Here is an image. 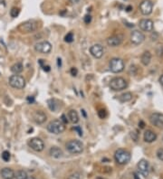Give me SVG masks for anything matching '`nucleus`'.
Here are the masks:
<instances>
[{
  "label": "nucleus",
  "instance_id": "aec40b11",
  "mask_svg": "<svg viewBox=\"0 0 163 179\" xmlns=\"http://www.w3.org/2000/svg\"><path fill=\"white\" fill-rule=\"evenodd\" d=\"M49 154L52 158H61L63 155L62 149L57 147V146H53L50 148L49 150Z\"/></svg>",
  "mask_w": 163,
  "mask_h": 179
},
{
  "label": "nucleus",
  "instance_id": "f257e3e1",
  "mask_svg": "<svg viewBox=\"0 0 163 179\" xmlns=\"http://www.w3.org/2000/svg\"><path fill=\"white\" fill-rule=\"evenodd\" d=\"M38 28V23L36 20H28L20 24L17 27V30L21 34H30L36 32Z\"/></svg>",
  "mask_w": 163,
  "mask_h": 179
},
{
  "label": "nucleus",
  "instance_id": "5701e85b",
  "mask_svg": "<svg viewBox=\"0 0 163 179\" xmlns=\"http://www.w3.org/2000/svg\"><path fill=\"white\" fill-rule=\"evenodd\" d=\"M24 71V66L21 63H16L11 66V72L14 74H19Z\"/></svg>",
  "mask_w": 163,
  "mask_h": 179
},
{
  "label": "nucleus",
  "instance_id": "a19ab883",
  "mask_svg": "<svg viewBox=\"0 0 163 179\" xmlns=\"http://www.w3.org/2000/svg\"><path fill=\"white\" fill-rule=\"evenodd\" d=\"M159 82H160V84L161 85H163V74L159 77Z\"/></svg>",
  "mask_w": 163,
  "mask_h": 179
},
{
  "label": "nucleus",
  "instance_id": "37998d69",
  "mask_svg": "<svg viewBox=\"0 0 163 179\" xmlns=\"http://www.w3.org/2000/svg\"><path fill=\"white\" fill-rule=\"evenodd\" d=\"M70 1L73 3V4H77L79 2V0H70Z\"/></svg>",
  "mask_w": 163,
  "mask_h": 179
},
{
  "label": "nucleus",
  "instance_id": "79ce46f5",
  "mask_svg": "<svg viewBox=\"0 0 163 179\" xmlns=\"http://www.w3.org/2000/svg\"><path fill=\"white\" fill-rule=\"evenodd\" d=\"M133 175H134V179H141V178L139 177V175H138V174H137V173H134V174H133Z\"/></svg>",
  "mask_w": 163,
  "mask_h": 179
},
{
  "label": "nucleus",
  "instance_id": "a18cd8bd",
  "mask_svg": "<svg viewBox=\"0 0 163 179\" xmlns=\"http://www.w3.org/2000/svg\"><path fill=\"white\" fill-rule=\"evenodd\" d=\"M27 179H36V178L35 177H28Z\"/></svg>",
  "mask_w": 163,
  "mask_h": 179
},
{
  "label": "nucleus",
  "instance_id": "c756f323",
  "mask_svg": "<svg viewBox=\"0 0 163 179\" xmlns=\"http://www.w3.org/2000/svg\"><path fill=\"white\" fill-rule=\"evenodd\" d=\"M98 116H99L101 118H105L107 117V112L105 109H99L98 111Z\"/></svg>",
  "mask_w": 163,
  "mask_h": 179
},
{
  "label": "nucleus",
  "instance_id": "6e6552de",
  "mask_svg": "<svg viewBox=\"0 0 163 179\" xmlns=\"http://www.w3.org/2000/svg\"><path fill=\"white\" fill-rule=\"evenodd\" d=\"M28 146L36 152H41L45 148L44 141L39 138H33L28 140Z\"/></svg>",
  "mask_w": 163,
  "mask_h": 179
},
{
  "label": "nucleus",
  "instance_id": "9b49d317",
  "mask_svg": "<svg viewBox=\"0 0 163 179\" xmlns=\"http://www.w3.org/2000/svg\"><path fill=\"white\" fill-rule=\"evenodd\" d=\"M153 4L150 0H143L140 5V11L144 16H149L152 13Z\"/></svg>",
  "mask_w": 163,
  "mask_h": 179
},
{
  "label": "nucleus",
  "instance_id": "cd10ccee",
  "mask_svg": "<svg viewBox=\"0 0 163 179\" xmlns=\"http://www.w3.org/2000/svg\"><path fill=\"white\" fill-rule=\"evenodd\" d=\"M64 41L66 43H72L74 41V34L73 33H68L64 37Z\"/></svg>",
  "mask_w": 163,
  "mask_h": 179
},
{
  "label": "nucleus",
  "instance_id": "ddd939ff",
  "mask_svg": "<svg viewBox=\"0 0 163 179\" xmlns=\"http://www.w3.org/2000/svg\"><path fill=\"white\" fill-rule=\"evenodd\" d=\"M90 53L94 58L100 59L104 54V48L103 47V45H101L99 44H93L92 46H91Z\"/></svg>",
  "mask_w": 163,
  "mask_h": 179
},
{
  "label": "nucleus",
  "instance_id": "f3484780",
  "mask_svg": "<svg viewBox=\"0 0 163 179\" xmlns=\"http://www.w3.org/2000/svg\"><path fill=\"white\" fill-rule=\"evenodd\" d=\"M107 44L111 47H117L121 44L122 43V38L119 36H111L107 39Z\"/></svg>",
  "mask_w": 163,
  "mask_h": 179
},
{
  "label": "nucleus",
  "instance_id": "f03ea898",
  "mask_svg": "<svg viewBox=\"0 0 163 179\" xmlns=\"http://www.w3.org/2000/svg\"><path fill=\"white\" fill-rule=\"evenodd\" d=\"M46 129L50 133L58 135V134H62L65 130V126L62 122L61 119L60 121L59 119H54V121H52L51 122H49Z\"/></svg>",
  "mask_w": 163,
  "mask_h": 179
},
{
  "label": "nucleus",
  "instance_id": "1a4fd4ad",
  "mask_svg": "<svg viewBox=\"0 0 163 179\" xmlns=\"http://www.w3.org/2000/svg\"><path fill=\"white\" fill-rule=\"evenodd\" d=\"M35 50L37 53L47 54L52 50V44L48 41H42L35 44Z\"/></svg>",
  "mask_w": 163,
  "mask_h": 179
},
{
  "label": "nucleus",
  "instance_id": "4c0bfd02",
  "mask_svg": "<svg viewBox=\"0 0 163 179\" xmlns=\"http://www.w3.org/2000/svg\"><path fill=\"white\" fill-rule=\"evenodd\" d=\"M74 130H77V131H78L79 136H83V131L81 130V129H80L79 127H75V128H74Z\"/></svg>",
  "mask_w": 163,
  "mask_h": 179
},
{
  "label": "nucleus",
  "instance_id": "4be33fe9",
  "mask_svg": "<svg viewBox=\"0 0 163 179\" xmlns=\"http://www.w3.org/2000/svg\"><path fill=\"white\" fill-rule=\"evenodd\" d=\"M68 118H69V121L72 123H74V124L78 123V121H79V115H78L77 111L75 109H71L68 112Z\"/></svg>",
  "mask_w": 163,
  "mask_h": 179
},
{
  "label": "nucleus",
  "instance_id": "0eeeda50",
  "mask_svg": "<svg viewBox=\"0 0 163 179\" xmlns=\"http://www.w3.org/2000/svg\"><path fill=\"white\" fill-rule=\"evenodd\" d=\"M109 67L114 73L121 72L124 70V62L121 58H112L109 63Z\"/></svg>",
  "mask_w": 163,
  "mask_h": 179
},
{
  "label": "nucleus",
  "instance_id": "20e7f679",
  "mask_svg": "<svg viewBox=\"0 0 163 179\" xmlns=\"http://www.w3.org/2000/svg\"><path fill=\"white\" fill-rule=\"evenodd\" d=\"M109 86L112 91L119 92V91H122V90L128 87V82L122 77H114L111 80Z\"/></svg>",
  "mask_w": 163,
  "mask_h": 179
},
{
  "label": "nucleus",
  "instance_id": "473e14b6",
  "mask_svg": "<svg viewBox=\"0 0 163 179\" xmlns=\"http://www.w3.org/2000/svg\"><path fill=\"white\" fill-rule=\"evenodd\" d=\"M83 20H84V23H85V24H90L91 21H92V16H91L90 15H86V16H84Z\"/></svg>",
  "mask_w": 163,
  "mask_h": 179
},
{
  "label": "nucleus",
  "instance_id": "423d86ee",
  "mask_svg": "<svg viewBox=\"0 0 163 179\" xmlns=\"http://www.w3.org/2000/svg\"><path fill=\"white\" fill-rule=\"evenodd\" d=\"M9 85L15 89H24L25 87V80L24 79L23 76L18 75V74H15L10 76L9 78Z\"/></svg>",
  "mask_w": 163,
  "mask_h": 179
},
{
  "label": "nucleus",
  "instance_id": "bb28decb",
  "mask_svg": "<svg viewBox=\"0 0 163 179\" xmlns=\"http://www.w3.org/2000/svg\"><path fill=\"white\" fill-rule=\"evenodd\" d=\"M19 13H20V8H18V7H13V8L10 10V16H11L12 17H16V16H18Z\"/></svg>",
  "mask_w": 163,
  "mask_h": 179
},
{
  "label": "nucleus",
  "instance_id": "ea45409f",
  "mask_svg": "<svg viewBox=\"0 0 163 179\" xmlns=\"http://www.w3.org/2000/svg\"><path fill=\"white\" fill-rule=\"evenodd\" d=\"M132 6H128L127 7H126V11L127 12H130V11H132Z\"/></svg>",
  "mask_w": 163,
  "mask_h": 179
},
{
  "label": "nucleus",
  "instance_id": "b1692460",
  "mask_svg": "<svg viewBox=\"0 0 163 179\" xmlns=\"http://www.w3.org/2000/svg\"><path fill=\"white\" fill-rule=\"evenodd\" d=\"M132 92H125V93H122L121 96H119V101L121 102H128L130 101H132Z\"/></svg>",
  "mask_w": 163,
  "mask_h": 179
},
{
  "label": "nucleus",
  "instance_id": "6ab92c4d",
  "mask_svg": "<svg viewBox=\"0 0 163 179\" xmlns=\"http://www.w3.org/2000/svg\"><path fill=\"white\" fill-rule=\"evenodd\" d=\"M144 141L147 143H152L157 139V135L155 132H153L150 129H148L144 132V136H143Z\"/></svg>",
  "mask_w": 163,
  "mask_h": 179
},
{
  "label": "nucleus",
  "instance_id": "e433bc0d",
  "mask_svg": "<svg viewBox=\"0 0 163 179\" xmlns=\"http://www.w3.org/2000/svg\"><path fill=\"white\" fill-rule=\"evenodd\" d=\"M27 101L29 102V103H33L35 101V98L33 97V96H29L28 98H27Z\"/></svg>",
  "mask_w": 163,
  "mask_h": 179
},
{
  "label": "nucleus",
  "instance_id": "2f4dec72",
  "mask_svg": "<svg viewBox=\"0 0 163 179\" xmlns=\"http://www.w3.org/2000/svg\"><path fill=\"white\" fill-rule=\"evenodd\" d=\"M157 157L159 160L163 161V148H159L157 151Z\"/></svg>",
  "mask_w": 163,
  "mask_h": 179
},
{
  "label": "nucleus",
  "instance_id": "7ed1b4c3",
  "mask_svg": "<svg viewBox=\"0 0 163 179\" xmlns=\"http://www.w3.org/2000/svg\"><path fill=\"white\" fill-rule=\"evenodd\" d=\"M65 146H66L68 152L74 155L80 154L83 150V144L80 140H77V139H73V140L68 141L66 145H65Z\"/></svg>",
  "mask_w": 163,
  "mask_h": 179
},
{
  "label": "nucleus",
  "instance_id": "f704fd0d",
  "mask_svg": "<svg viewBox=\"0 0 163 179\" xmlns=\"http://www.w3.org/2000/svg\"><path fill=\"white\" fill-rule=\"evenodd\" d=\"M70 72H71V74H72L73 76H76V75H77V73H78V71H77V69H76V68L73 67V68L71 69Z\"/></svg>",
  "mask_w": 163,
  "mask_h": 179
},
{
  "label": "nucleus",
  "instance_id": "72a5a7b5",
  "mask_svg": "<svg viewBox=\"0 0 163 179\" xmlns=\"http://www.w3.org/2000/svg\"><path fill=\"white\" fill-rule=\"evenodd\" d=\"M61 121H62V122L65 125L66 123H68V119H67V118H66V116H65L64 114H63L62 115V118H61Z\"/></svg>",
  "mask_w": 163,
  "mask_h": 179
},
{
  "label": "nucleus",
  "instance_id": "39448f33",
  "mask_svg": "<svg viewBox=\"0 0 163 179\" xmlns=\"http://www.w3.org/2000/svg\"><path fill=\"white\" fill-rule=\"evenodd\" d=\"M114 158L119 165H126L130 160V154L129 151L125 150V149L120 148L118 150H116L114 154Z\"/></svg>",
  "mask_w": 163,
  "mask_h": 179
},
{
  "label": "nucleus",
  "instance_id": "412c9836",
  "mask_svg": "<svg viewBox=\"0 0 163 179\" xmlns=\"http://www.w3.org/2000/svg\"><path fill=\"white\" fill-rule=\"evenodd\" d=\"M150 61H151V53H150L149 51L144 52V53H142V55H141V64H142L144 66H147V65L150 64Z\"/></svg>",
  "mask_w": 163,
  "mask_h": 179
},
{
  "label": "nucleus",
  "instance_id": "f8f14e48",
  "mask_svg": "<svg viewBox=\"0 0 163 179\" xmlns=\"http://www.w3.org/2000/svg\"><path fill=\"white\" fill-rule=\"evenodd\" d=\"M144 40H145V36L143 35L142 32H140L138 30H134L130 34V41L135 45L141 44V43H143Z\"/></svg>",
  "mask_w": 163,
  "mask_h": 179
},
{
  "label": "nucleus",
  "instance_id": "dca6fc26",
  "mask_svg": "<svg viewBox=\"0 0 163 179\" xmlns=\"http://www.w3.org/2000/svg\"><path fill=\"white\" fill-rule=\"evenodd\" d=\"M33 118H34V121L36 124H43L45 122V121L47 119L46 114L44 111L41 110H36L34 115H33Z\"/></svg>",
  "mask_w": 163,
  "mask_h": 179
},
{
  "label": "nucleus",
  "instance_id": "2eb2a0df",
  "mask_svg": "<svg viewBox=\"0 0 163 179\" xmlns=\"http://www.w3.org/2000/svg\"><path fill=\"white\" fill-rule=\"evenodd\" d=\"M138 170L139 172L145 177H147L149 175V173H150V165H149V162L145 159H141L138 165Z\"/></svg>",
  "mask_w": 163,
  "mask_h": 179
},
{
  "label": "nucleus",
  "instance_id": "a878e982",
  "mask_svg": "<svg viewBox=\"0 0 163 179\" xmlns=\"http://www.w3.org/2000/svg\"><path fill=\"white\" fill-rule=\"evenodd\" d=\"M56 101L55 100H49L48 101V107L51 110L55 111L58 108V104H56Z\"/></svg>",
  "mask_w": 163,
  "mask_h": 179
},
{
  "label": "nucleus",
  "instance_id": "4468645a",
  "mask_svg": "<svg viewBox=\"0 0 163 179\" xmlns=\"http://www.w3.org/2000/svg\"><path fill=\"white\" fill-rule=\"evenodd\" d=\"M140 28L144 32H152L153 31V22L150 19H141L139 23Z\"/></svg>",
  "mask_w": 163,
  "mask_h": 179
},
{
  "label": "nucleus",
  "instance_id": "58836bf2",
  "mask_svg": "<svg viewBox=\"0 0 163 179\" xmlns=\"http://www.w3.org/2000/svg\"><path fill=\"white\" fill-rule=\"evenodd\" d=\"M144 126H145L144 122H143L142 121H141L139 122V127H140L141 129H144Z\"/></svg>",
  "mask_w": 163,
  "mask_h": 179
},
{
  "label": "nucleus",
  "instance_id": "c85d7f7f",
  "mask_svg": "<svg viewBox=\"0 0 163 179\" xmlns=\"http://www.w3.org/2000/svg\"><path fill=\"white\" fill-rule=\"evenodd\" d=\"M2 158H3V160L5 161V162H7V161H9L10 160V153L8 152V151H4L3 153H2Z\"/></svg>",
  "mask_w": 163,
  "mask_h": 179
},
{
  "label": "nucleus",
  "instance_id": "a211bd4d",
  "mask_svg": "<svg viewBox=\"0 0 163 179\" xmlns=\"http://www.w3.org/2000/svg\"><path fill=\"white\" fill-rule=\"evenodd\" d=\"M0 174H1V176H2L3 179H14L15 175H16L14 170L9 168V167L3 168L1 170V172H0Z\"/></svg>",
  "mask_w": 163,
  "mask_h": 179
},
{
  "label": "nucleus",
  "instance_id": "c9c22d12",
  "mask_svg": "<svg viewBox=\"0 0 163 179\" xmlns=\"http://www.w3.org/2000/svg\"><path fill=\"white\" fill-rule=\"evenodd\" d=\"M43 67V70L45 71V72H50V70H51V68H50V66L49 65H43L42 66Z\"/></svg>",
  "mask_w": 163,
  "mask_h": 179
},
{
  "label": "nucleus",
  "instance_id": "393cba45",
  "mask_svg": "<svg viewBox=\"0 0 163 179\" xmlns=\"http://www.w3.org/2000/svg\"><path fill=\"white\" fill-rule=\"evenodd\" d=\"M15 178H16V179H27L28 175H27V173L25 171L18 170L15 175Z\"/></svg>",
  "mask_w": 163,
  "mask_h": 179
},
{
  "label": "nucleus",
  "instance_id": "7c9ffc66",
  "mask_svg": "<svg viewBox=\"0 0 163 179\" xmlns=\"http://www.w3.org/2000/svg\"><path fill=\"white\" fill-rule=\"evenodd\" d=\"M80 178H81V175H80V173L75 172V173L70 175L68 176L67 179H80Z\"/></svg>",
  "mask_w": 163,
  "mask_h": 179
},
{
  "label": "nucleus",
  "instance_id": "c03bdc74",
  "mask_svg": "<svg viewBox=\"0 0 163 179\" xmlns=\"http://www.w3.org/2000/svg\"><path fill=\"white\" fill-rule=\"evenodd\" d=\"M57 61H58V66L60 67V66H61V59L58 58V59H57Z\"/></svg>",
  "mask_w": 163,
  "mask_h": 179
},
{
  "label": "nucleus",
  "instance_id": "9d476101",
  "mask_svg": "<svg viewBox=\"0 0 163 179\" xmlns=\"http://www.w3.org/2000/svg\"><path fill=\"white\" fill-rule=\"evenodd\" d=\"M150 121L153 126L159 129H163V114L159 112L152 113L150 116Z\"/></svg>",
  "mask_w": 163,
  "mask_h": 179
}]
</instances>
